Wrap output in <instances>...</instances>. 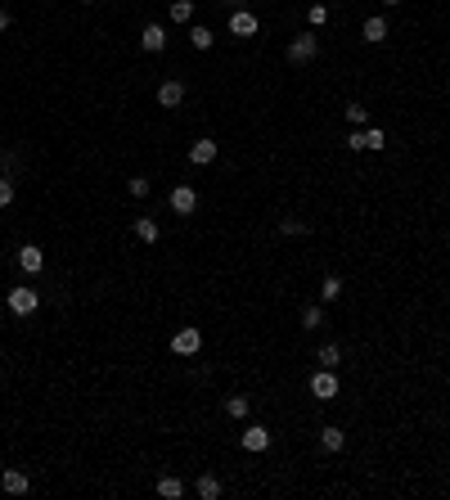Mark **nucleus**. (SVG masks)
<instances>
[{
	"label": "nucleus",
	"instance_id": "1",
	"mask_svg": "<svg viewBox=\"0 0 450 500\" xmlns=\"http://www.w3.org/2000/svg\"><path fill=\"white\" fill-rule=\"evenodd\" d=\"M315 54H320V36H315V32L293 36V45H289V63H311Z\"/></svg>",
	"mask_w": 450,
	"mask_h": 500
},
{
	"label": "nucleus",
	"instance_id": "2",
	"mask_svg": "<svg viewBox=\"0 0 450 500\" xmlns=\"http://www.w3.org/2000/svg\"><path fill=\"white\" fill-rule=\"evenodd\" d=\"M311 397L315 401H333L338 397V370H324L320 365V374H311Z\"/></svg>",
	"mask_w": 450,
	"mask_h": 500
},
{
	"label": "nucleus",
	"instance_id": "3",
	"mask_svg": "<svg viewBox=\"0 0 450 500\" xmlns=\"http://www.w3.org/2000/svg\"><path fill=\"white\" fill-rule=\"evenodd\" d=\"M171 352H176V357H198V352H203V334H198L194 325H189V329H176Z\"/></svg>",
	"mask_w": 450,
	"mask_h": 500
},
{
	"label": "nucleus",
	"instance_id": "4",
	"mask_svg": "<svg viewBox=\"0 0 450 500\" xmlns=\"http://www.w3.org/2000/svg\"><path fill=\"white\" fill-rule=\"evenodd\" d=\"M41 306V293L36 288H9V311L14 315H32Z\"/></svg>",
	"mask_w": 450,
	"mask_h": 500
},
{
	"label": "nucleus",
	"instance_id": "5",
	"mask_svg": "<svg viewBox=\"0 0 450 500\" xmlns=\"http://www.w3.org/2000/svg\"><path fill=\"white\" fill-rule=\"evenodd\" d=\"M167 203H171V212L189 217V212L198 208V189H194V185H176V189H171V198H167Z\"/></svg>",
	"mask_w": 450,
	"mask_h": 500
},
{
	"label": "nucleus",
	"instance_id": "6",
	"mask_svg": "<svg viewBox=\"0 0 450 500\" xmlns=\"http://www.w3.org/2000/svg\"><path fill=\"white\" fill-rule=\"evenodd\" d=\"M18 266H23L27 275H41L45 271V248L41 244H23L18 248Z\"/></svg>",
	"mask_w": 450,
	"mask_h": 500
},
{
	"label": "nucleus",
	"instance_id": "7",
	"mask_svg": "<svg viewBox=\"0 0 450 500\" xmlns=\"http://www.w3.org/2000/svg\"><path fill=\"white\" fill-rule=\"evenodd\" d=\"M185 104V81H162L158 86V109H180Z\"/></svg>",
	"mask_w": 450,
	"mask_h": 500
},
{
	"label": "nucleus",
	"instance_id": "8",
	"mask_svg": "<svg viewBox=\"0 0 450 500\" xmlns=\"http://www.w3.org/2000/svg\"><path fill=\"white\" fill-rule=\"evenodd\" d=\"M257 14H248V9H234V18H230V36H257Z\"/></svg>",
	"mask_w": 450,
	"mask_h": 500
},
{
	"label": "nucleus",
	"instance_id": "9",
	"mask_svg": "<svg viewBox=\"0 0 450 500\" xmlns=\"http://www.w3.org/2000/svg\"><path fill=\"white\" fill-rule=\"evenodd\" d=\"M189 162H194V167H207V162H216V140H194L189 144Z\"/></svg>",
	"mask_w": 450,
	"mask_h": 500
},
{
	"label": "nucleus",
	"instance_id": "10",
	"mask_svg": "<svg viewBox=\"0 0 450 500\" xmlns=\"http://www.w3.org/2000/svg\"><path fill=\"white\" fill-rule=\"evenodd\" d=\"M0 487H5L9 496H23L27 487H32V478H27L23 469H5V474H0Z\"/></svg>",
	"mask_w": 450,
	"mask_h": 500
},
{
	"label": "nucleus",
	"instance_id": "11",
	"mask_svg": "<svg viewBox=\"0 0 450 500\" xmlns=\"http://www.w3.org/2000/svg\"><path fill=\"white\" fill-rule=\"evenodd\" d=\"M140 50H149V54H158V50H167V32H162L158 23H149L145 32H140Z\"/></svg>",
	"mask_w": 450,
	"mask_h": 500
},
{
	"label": "nucleus",
	"instance_id": "12",
	"mask_svg": "<svg viewBox=\"0 0 450 500\" xmlns=\"http://www.w3.org/2000/svg\"><path fill=\"white\" fill-rule=\"evenodd\" d=\"M243 451H266L271 446V428H262V424H252V428H243Z\"/></svg>",
	"mask_w": 450,
	"mask_h": 500
},
{
	"label": "nucleus",
	"instance_id": "13",
	"mask_svg": "<svg viewBox=\"0 0 450 500\" xmlns=\"http://www.w3.org/2000/svg\"><path fill=\"white\" fill-rule=\"evenodd\" d=\"M365 41H369V45L387 41V18H383V14H369V18H365Z\"/></svg>",
	"mask_w": 450,
	"mask_h": 500
},
{
	"label": "nucleus",
	"instance_id": "14",
	"mask_svg": "<svg viewBox=\"0 0 450 500\" xmlns=\"http://www.w3.org/2000/svg\"><path fill=\"white\" fill-rule=\"evenodd\" d=\"M194 492H198V500H221V478L216 474H203L194 483Z\"/></svg>",
	"mask_w": 450,
	"mask_h": 500
},
{
	"label": "nucleus",
	"instance_id": "15",
	"mask_svg": "<svg viewBox=\"0 0 450 500\" xmlns=\"http://www.w3.org/2000/svg\"><path fill=\"white\" fill-rule=\"evenodd\" d=\"M342 446H347V432H342V428H320V451H329V455H333V451H342Z\"/></svg>",
	"mask_w": 450,
	"mask_h": 500
},
{
	"label": "nucleus",
	"instance_id": "16",
	"mask_svg": "<svg viewBox=\"0 0 450 500\" xmlns=\"http://www.w3.org/2000/svg\"><path fill=\"white\" fill-rule=\"evenodd\" d=\"M136 239H145V244H158L162 239V226L153 217H136Z\"/></svg>",
	"mask_w": 450,
	"mask_h": 500
},
{
	"label": "nucleus",
	"instance_id": "17",
	"mask_svg": "<svg viewBox=\"0 0 450 500\" xmlns=\"http://www.w3.org/2000/svg\"><path fill=\"white\" fill-rule=\"evenodd\" d=\"M315 361H320L324 370H338V365H342V347H338V343H324V347L315 352Z\"/></svg>",
	"mask_w": 450,
	"mask_h": 500
},
{
	"label": "nucleus",
	"instance_id": "18",
	"mask_svg": "<svg viewBox=\"0 0 450 500\" xmlns=\"http://www.w3.org/2000/svg\"><path fill=\"white\" fill-rule=\"evenodd\" d=\"M158 496L162 500H180L185 496V483H180V478H158Z\"/></svg>",
	"mask_w": 450,
	"mask_h": 500
},
{
	"label": "nucleus",
	"instance_id": "19",
	"mask_svg": "<svg viewBox=\"0 0 450 500\" xmlns=\"http://www.w3.org/2000/svg\"><path fill=\"white\" fill-rule=\"evenodd\" d=\"M342 297V280L338 275H324V284H320V302H338Z\"/></svg>",
	"mask_w": 450,
	"mask_h": 500
},
{
	"label": "nucleus",
	"instance_id": "20",
	"mask_svg": "<svg viewBox=\"0 0 450 500\" xmlns=\"http://www.w3.org/2000/svg\"><path fill=\"white\" fill-rule=\"evenodd\" d=\"M171 23H189V18H194V0H171Z\"/></svg>",
	"mask_w": 450,
	"mask_h": 500
},
{
	"label": "nucleus",
	"instance_id": "21",
	"mask_svg": "<svg viewBox=\"0 0 450 500\" xmlns=\"http://www.w3.org/2000/svg\"><path fill=\"white\" fill-rule=\"evenodd\" d=\"M189 41H194V50H212L216 32H212V27H189Z\"/></svg>",
	"mask_w": 450,
	"mask_h": 500
},
{
	"label": "nucleus",
	"instance_id": "22",
	"mask_svg": "<svg viewBox=\"0 0 450 500\" xmlns=\"http://www.w3.org/2000/svg\"><path fill=\"white\" fill-rule=\"evenodd\" d=\"M248 406H252L248 397H225V415H230V419H243V415H248Z\"/></svg>",
	"mask_w": 450,
	"mask_h": 500
},
{
	"label": "nucleus",
	"instance_id": "23",
	"mask_svg": "<svg viewBox=\"0 0 450 500\" xmlns=\"http://www.w3.org/2000/svg\"><path fill=\"white\" fill-rule=\"evenodd\" d=\"M324 325V306H306L302 311V329H320Z\"/></svg>",
	"mask_w": 450,
	"mask_h": 500
},
{
	"label": "nucleus",
	"instance_id": "24",
	"mask_svg": "<svg viewBox=\"0 0 450 500\" xmlns=\"http://www.w3.org/2000/svg\"><path fill=\"white\" fill-rule=\"evenodd\" d=\"M347 122H351V127H365V122H369V109H365V104H347Z\"/></svg>",
	"mask_w": 450,
	"mask_h": 500
},
{
	"label": "nucleus",
	"instance_id": "25",
	"mask_svg": "<svg viewBox=\"0 0 450 500\" xmlns=\"http://www.w3.org/2000/svg\"><path fill=\"white\" fill-rule=\"evenodd\" d=\"M365 149H387V136H383V127H369V131H365Z\"/></svg>",
	"mask_w": 450,
	"mask_h": 500
},
{
	"label": "nucleus",
	"instance_id": "26",
	"mask_svg": "<svg viewBox=\"0 0 450 500\" xmlns=\"http://www.w3.org/2000/svg\"><path fill=\"white\" fill-rule=\"evenodd\" d=\"M280 230H284V235H306V221H302V217H284Z\"/></svg>",
	"mask_w": 450,
	"mask_h": 500
},
{
	"label": "nucleus",
	"instance_id": "27",
	"mask_svg": "<svg viewBox=\"0 0 450 500\" xmlns=\"http://www.w3.org/2000/svg\"><path fill=\"white\" fill-rule=\"evenodd\" d=\"M127 189H131L136 198H145V194H149V176H131V180H127Z\"/></svg>",
	"mask_w": 450,
	"mask_h": 500
},
{
	"label": "nucleus",
	"instance_id": "28",
	"mask_svg": "<svg viewBox=\"0 0 450 500\" xmlns=\"http://www.w3.org/2000/svg\"><path fill=\"white\" fill-rule=\"evenodd\" d=\"M306 18H311V27H320L324 18H329V5H311V9H306Z\"/></svg>",
	"mask_w": 450,
	"mask_h": 500
},
{
	"label": "nucleus",
	"instance_id": "29",
	"mask_svg": "<svg viewBox=\"0 0 450 500\" xmlns=\"http://www.w3.org/2000/svg\"><path fill=\"white\" fill-rule=\"evenodd\" d=\"M9 203H14V180H0V208H9Z\"/></svg>",
	"mask_w": 450,
	"mask_h": 500
},
{
	"label": "nucleus",
	"instance_id": "30",
	"mask_svg": "<svg viewBox=\"0 0 450 500\" xmlns=\"http://www.w3.org/2000/svg\"><path fill=\"white\" fill-rule=\"evenodd\" d=\"M347 149H365V131H351V136H347Z\"/></svg>",
	"mask_w": 450,
	"mask_h": 500
},
{
	"label": "nucleus",
	"instance_id": "31",
	"mask_svg": "<svg viewBox=\"0 0 450 500\" xmlns=\"http://www.w3.org/2000/svg\"><path fill=\"white\" fill-rule=\"evenodd\" d=\"M9 23H14V18H9V9H0V32H5Z\"/></svg>",
	"mask_w": 450,
	"mask_h": 500
},
{
	"label": "nucleus",
	"instance_id": "32",
	"mask_svg": "<svg viewBox=\"0 0 450 500\" xmlns=\"http://www.w3.org/2000/svg\"><path fill=\"white\" fill-rule=\"evenodd\" d=\"M383 5H387V9H396V5H405V0H383Z\"/></svg>",
	"mask_w": 450,
	"mask_h": 500
},
{
	"label": "nucleus",
	"instance_id": "33",
	"mask_svg": "<svg viewBox=\"0 0 450 500\" xmlns=\"http://www.w3.org/2000/svg\"><path fill=\"white\" fill-rule=\"evenodd\" d=\"M81 5H95V0H81Z\"/></svg>",
	"mask_w": 450,
	"mask_h": 500
},
{
	"label": "nucleus",
	"instance_id": "34",
	"mask_svg": "<svg viewBox=\"0 0 450 500\" xmlns=\"http://www.w3.org/2000/svg\"><path fill=\"white\" fill-rule=\"evenodd\" d=\"M230 5H239V0H230Z\"/></svg>",
	"mask_w": 450,
	"mask_h": 500
}]
</instances>
